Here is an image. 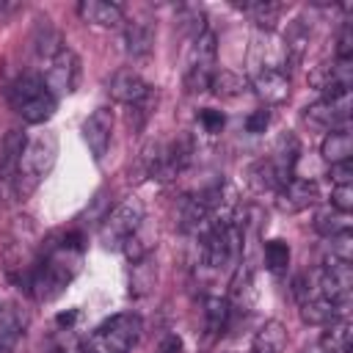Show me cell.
Returning a JSON list of instances; mask_svg holds the SVG:
<instances>
[{"label": "cell", "mask_w": 353, "mask_h": 353, "mask_svg": "<svg viewBox=\"0 0 353 353\" xmlns=\"http://www.w3.org/2000/svg\"><path fill=\"white\" fill-rule=\"evenodd\" d=\"M83 251H85V245H83L80 232H63V234L50 237L41 245L36 262L22 276L25 292L33 295L36 301L58 298L72 284V279L80 273Z\"/></svg>", "instance_id": "cell-1"}, {"label": "cell", "mask_w": 353, "mask_h": 353, "mask_svg": "<svg viewBox=\"0 0 353 353\" xmlns=\"http://www.w3.org/2000/svg\"><path fill=\"white\" fill-rule=\"evenodd\" d=\"M55 154H58V141L50 132H44V135H39V138H33V141L25 143L22 157H19L17 176L11 182L17 199H28L39 188V182L52 171Z\"/></svg>", "instance_id": "cell-2"}, {"label": "cell", "mask_w": 353, "mask_h": 353, "mask_svg": "<svg viewBox=\"0 0 353 353\" xmlns=\"http://www.w3.org/2000/svg\"><path fill=\"white\" fill-rule=\"evenodd\" d=\"M8 105L14 108L17 116H22V121L44 124L47 119H52L58 99L50 94V88L39 74H19L8 85Z\"/></svg>", "instance_id": "cell-3"}, {"label": "cell", "mask_w": 353, "mask_h": 353, "mask_svg": "<svg viewBox=\"0 0 353 353\" xmlns=\"http://www.w3.org/2000/svg\"><path fill=\"white\" fill-rule=\"evenodd\" d=\"M218 39L210 28H204L190 50L188 66H185V91L188 94H201L210 88L212 74L218 72Z\"/></svg>", "instance_id": "cell-4"}, {"label": "cell", "mask_w": 353, "mask_h": 353, "mask_svg": "<svg viewBox=\"0 0 353 353\" xmlns=\"http://www.w3.org/2000/svg\"><path fill=\"white\" fill-rule=\"evenodd\" d=\"M143 226V204L138 199H124L99 223V243L105 248H124V243Z\"/></svg>", "instance_id": "cell-5"}, {"label": "cell", "mask_w": 353, "mask_h": 353, "mask_svg": "<svg viewBox=\"0 0 353 353\" xmlns=\"http://www.w3.org/2000/svg\"><path fill=\"white\" fill-rule=\"evenodd\" d=\"M141 331H143V323L138 314L132 312H119L108 320L99 323L97 328V345L105 350V353H130L138 339H141Z\"/></svg>", "instance_id": "cell-6"}, {"label": "cell", "mask_w": 353, "mask_h": 353, "mask_svg": "<svg viewBox=\"0 0 353 353\" xmlns=\"http://www.w3.org/2000/svg\"><path fill=\"white\" fill-rule=\"evenodd\" d=\"M317 273V290L323 298L334 301L342 312H347L350 303V290H353V268L350 259H339V256H325L323 268L314 270Z\"/></svg>", "instance_id": "cell-7"}, {"label": "cell", "mask_w": 353, "mask_h": 353, "mask_svg": "<svg viewBox=\"0 0 353 353\" xmlns=\"http://www.w3.org/2000/svg\"><path fill=\"white\" fill-rule=\"evenodd\" d=\"M190 154H193V143H190L188 135L168 141V143L152 157V163H149V176L157 179V182H171V179H176V176L188 168Z\"/></svg>", "instance_id": "cell-8"}, {"label": "cell", "mask_w": 353, "mask_h": 353, "mask_svg": "<svg viewBox=\"0 0 353 353\" xmlns=\"http://www.w3.org/2000/svg\"><path fill=\"white\" fill-rule=\"evenodd\" d=\"M41 80H44V85L50 88V94L55 99L63 97V94H72L77 80H80V61H77V55L69 47H63L58 55L50 58V66H47Z\"/></svg>", "instance_id": "cell-9"}, {"label": "cell", "mask_w": 353, "mask_h": 353, "mask_svg": "<svg viewBox=\"0 0 353 353\" xmlns=\"http://www.w3.org/2000/svg\"><path fill=\"white\" fill-rule=\"evenodd\" d=\"M309 83L323 91V97H342L350 94L353 85V61H339L334 58V63H320L309 72Z\"/></svg>", "instance_id": "cell-10"}, {"label": "cell", "mask_w": 353, "mask_h": 353, "mask_svg": "<svg viewBox=\"0 0 353 353\" xmlns=\"http://www.w3.org/2000/svg\"><path fill=\"white\" fill-rule=\"evenodd\" d=\"M347 119H350V94L323 97L303 110V121L320 130H339L347 124Z\"/></svg>", "instance_id": "cell-11"}, {"label": "cell", "mask_w": 353, "mask_h": 353, "mask_svg": "<svg viewBox=\"0 0 353 353\" xmlns=\"http://www.w3.org/2000/svg\"><path fill=\"white\" fill-rule=\"evenodd\" d=\"M317 201H320V190H317V182L314 179L292 176L290 182H284L276 190V207L281 212H301V210L314 207Z\"/></svg>", "instance_id": "cell-12"}, {"label": "cell", "mask_w": 353, "mask_h": 353, "mask_svg": "<svg viewBox=\"0 0 353 353\" xmlns=\"http://www.w3.org/2000/svg\"><path fill=\"white\" fill-rule=\"evenodd\" d=\"M110 135H113V110L97 108L83 124V141H85V146L97 163L105 157V152L110 146Z\"/></svg>", "instance_id": "cell-13"}, {"label": "cell", "mask_w": 353, "mask_h": 353, "mask_svg": "<svg viewBox=\"0 0 353 353\" xmlns=\"http://www.w3.org/2000/svg\"><path fill=\"white\" fill-rule=\"evenodd\" d=\"M251 85L256 91V97L268 105H281L287 97H290V74L279 66H262L254 72L251 77Z\"/></svg>", "instance_id": "cell-14"}, {"label": "cell", "mask_w": 353, "mask_h": 353, "mask_svg": "<svg viewBox=\"0 0 353 353\" xmlns=\"http://www.w3.org/2000/svg\"><path fill=\"white\" fill-rule=\"evenodd\" d=\"M108 94H110L116 102H124V105L132 108V105L149 99V97H152V88H149V83H146L135 69H119V72L110 77V83H108Z\"/></svg>", "instance_id": "cell-15"}, {"label": "cell", "mask_w": 353, "mask_h": 353, "mask_svg": "<svg viewBox=\"0 0 353 353\" xmlns=\"http://www.w3.org/2000/svg\"><path fill=\"white\" fill-rule=\"evenodd\" d=\"M77 14L83 22L99 25V28H113L124 22V8L119 3H105V0H80Z\"/></svg>", "instance_id": "cell-16"}, {"label": "cell", "mask_w": 353, "mask_h": 353, "mask_svg": "<svg viewBox=\"0 0 353 353\" xmlns=\"http://www.w3.org/2000/svg\"><path fill=\"white\" fill-rule=\"evenodd\" d=\"M25 143H28V138H25L22 130H8L6 132V138L0 143V182H8V185L14 182Z\"/></svg>", "instance_id": "cell-17"}, {"label": "cell", "mask_w": 353, "mask_h": 353, "mask_svg": "<svg viewBox=\"0 0 353 353\" xmlns=\"http://www.w3.org/2000/svg\"><path fill=\"white\" fill-rule=\"evenodd\" d=\"M25 334V317L14 303H0V353H11Z\"/></svg>", "instance_id": "cell-18"}, {"label": "cell", "mask_w": 353, "mask_h": 353, "mask_svg": "<svg viewBox=\"0 0 353 353\" xmlns=\"http://www.w3.org/2000/svg\"><path fill=\"white\" fill-rule=\"evenodd\" d=\"M154 47V30L146 22H130L124 28V50L132 61H143L152 55Z\"/></svg>", "instance_id": "cell-19"}, {"label": "cell", "mask_w": 353, "mask_h": 353, "mask_svg": "<svg viewBox=\"0 0 353 353\" xmlns=\"http://www.w3.org/2000/svg\"><path fill=\"white\" fill-rule=\"evenodd\" d=\"M320 154L325 163L336 165V163H347L350 154H353V135L347 127H339V130H328L323 143H320Z\"/></svg>", "instance_id": "cell-20"}, {"label": "cell", "mask_w": 353, "mask_h": 353, "mask_svg": "<svg viewBox=\"0 0 353 353\" xmlns=\"http://www.w3.org/2000/svg\"><path fill=\"white\" fill-rule=\"evenodd\" d=\"M350 342H353V325H350L347 314H342V317H336L325 325L317 345L325 353H350Z\"/></svg>", "instance_id": "cell-21"}, {"label": "cell", "mask_w": 353, "mask_h": 353, "mask_svg": "<svg viewBox=\"0 0 353 353\" xmlns=\"http://www.w3.org/2000/svg\"><path fill=\"white\" fill-rule=\"evenodd\" d=\"M342 314L345 312L334 301H328L323 295H312V298L301 301V320L309 323V325H328L331 320H336Z\"/></svg>", "instance_id": "cell-22"}, {"label": "cell", "mask_w": 353, "mask_h": 353, "mask_svg": "<svg viewBox=\"0 0 353 353\" xmlns=\"http://www.w3.org/2000/svg\"><path fill=\"white\" fill-rule=\"evenodd\" d=\"M287 347V328L279 320H268L251 339V353H284Z\"/></svg>", "instance_id": "cell-23"}, {"label": "cell", "mask_w": 353, "mask_h": 353, "mask_svg": "<svg viewBox=\"0 0 353 353\" xmlns=\"http://www.w3.org/2000/svg\"><path fill=\"white\" fill-rule=\"evenodd\" d=\"M229 317H232V303L221 295H210L204 298V328H207V336H218L226 331L229 325Z\"/></svg>", "instance_id": "cell-24"}, {"label": "cell", "mask_w": 353, "mask_h": 353, "mask_svg": "<svg viewBox=\"0 0 353 353\" xmlns=\"http://www.w3.org/2000/svg\"><path fill=\"white\" fill-rule=\"evenodd\" d=\"M314 232H320L328 240L336 234H345V232H350V215L336 212L334 207H320L314 212Z\"/></svg>", "instance_id": "cell-25"}, {"label": "cell", "mask_w": 353, "mask_h": 353, "mask_svg": "<svg viewBox=\"0 0 353 353\" xmlns=\"http://www.w3.org/2000/svg\"><path fill=\"white\" fill-rule=\"evenodd\" d=\"M234 8H240L243 14H248L259 28H273V22L279 19V14L284 11L281 3H270V0H254V3H234Z\"/></svg>", "instance_id": "cell-26"}, {"label": "cell", "mask_w": 353, "mask_h": 353, "mask_svg": "<svg viewBox=\"0 0 353 353\" xmlns=\"http://www.w3.org/2000/svg\"><path fill=\"white\" fill-rule=\"evenodd\" d=\"M262 256H265V268H268L273 276L287 273V268H290V245H287L284 240H279V237L265 240Z\"/></svg>", "instance_id": "cell-27"}, {"label": "cell", "mask_w": 353, "mask_h": 353, "mask_svg": "<svg viewBox=\"0 0 353 353\" xmlns=\"http://www.w3.org/2000/svg\"><path fill=\"white\" fill-rule=\"evenodd\" d=\"M33 44H36V52H39V55H44V58H52V55H58V52L63 50L61 36H58V30L50 25V19H47V17H44V19H39V25H36V36H33Z\"/></svg>", "instance_id": "cell-28"}, {"label": "cell", "mask_w": 353, "mask_h": 353, "mask_svg": "<svg viewBox=\"0 0 353 353\" xmlns=\"http://www.w3.org/2000/svg\"><path fill=\"white\" fill-rule=\"evenodd\" d=\"M210 88H212L218 97L229 99V97H237V94L245 88V80H243L240 74L229 72V69H218V72L212 74V83H210Z\"/></svg>", "instance_id": "cell-29"}, {"label": "cell", "mask_w": 353, "mask_h": 353, "mask_svg": "<svg viewBox=\"0 0 353 353\" xmlns=\"http://www.w3.org/2000/svg\"><path fill=\"white\" fill-rule=\"evenodd\" d=\"M328 207H334L336 212L350 215V210H353V185H334L331 188V204Z\"/></svg>", "instance_id": "cell-30"}, {"label": "cell", "mask_w": 353, "mask_h": 353, "mask_svg": "<svg viewBox=\"0 0 353 353\" xmlns=\"http://www.w3.org/2000/svg\"><path fill=\"white\" fill-rule=\"evenodd\" d=\"M336 58L339 61H353V22H342L339 36H336Z\"/></svg>", "instance_id": "cell-31"}, {"label": "cell", "mask_w": 353, "mask_h": 353, "mask_svg": "<svg viewBox=\"0 0 353 353\" xmlns=\"http://www.w3.org/2000/svg\"><path fill=\"white\" fill-rule=\"evenodd\" d=\"M199 124L204 127V132H210V135H215V132H221V130H223V124H226V119H223V113H221V110H212V108H204V110H199Z\"/></svg>", "instance_id": "cell-32"}, {"label": "cell", "mask_w": 353, "mask_h": 353, "mask_svg": "<svg viewBox=\"0 0 353 353\" xmlns=\"http://www.w3.org/2000/svg\"><path fill=\"white\" fill-rule=\"evenodd\" d=\"M268 124H270V110H268V108H256V110L248 113V119H245V130H248L251 135L265 132Z\"/></svg>", "instance_id": "cell-33"}, {"label": "cell", "mask_w": 353, "mask_h": 353, "mask_svg": "<svg viewBox=\"0 0 353 353\" xmlns=\"http://www.w3.org/2000/svg\"><path fill=\"white\" fill-rule=\"evenodd\" d=\"M80 347H83V342H77L72 336V328H66V331H61V336L52 342V347L47 353H80Z\"/></svg>", "instance_id": "cell-34"}, {"label": "cell", "mask_w": 353, "mask_h": 353, "mask_svg": "<svg viewBox=\"0 0 353 353\" xmlns=\"http://www.w3.org/2000/svg\"><path fill=\"white\" fill-rule=\"evenodd\" d=\"M331 182L334 185H353V165H350V160L331 165Z\"/></svg>", "instance_id": "cell-35"}, {"label": "cell", "mask_w": 353, "mask_h": 353, "mask_svg": "<svg viewBox=\"0 0 353 353\" xmlns=\"http://www.w3.org/2000/svg\"><path fill=\"white\" fill-rule=\"evenodd\" d=\"M154 353H182V339L176 334H168V336L160 339V345H157Z\"/></svg>", "instance_id": "cell-36"}, {"label": "cell", "mask_w": 353, "mask_h": 353, "mask_svg": "<svg viewBox=\"0 0 353 353\" xmlns=\"http://www.w3.org/2000/svg\"><path fill=\"white\" fill-rule=\"evenodd\" d=\"M303 353H325L320 345H309V347H303Z\"/></svg>", "instance_id": "cell-37"}, {"label": "cell", "mask_w": 353, "mask_h": 353, "mask_svg": "<svg viewBox=\"0 0 353 353\" xmlns=\"http://www.w3.org/2000/svg\"><path fill=\"white\" fill-rule=\"evenodd\" d=\"M80 353H97V350H94V347H88V345H83V347H80Z\"/></svg>", "instance_id": "cell-38"}]
</instances>
